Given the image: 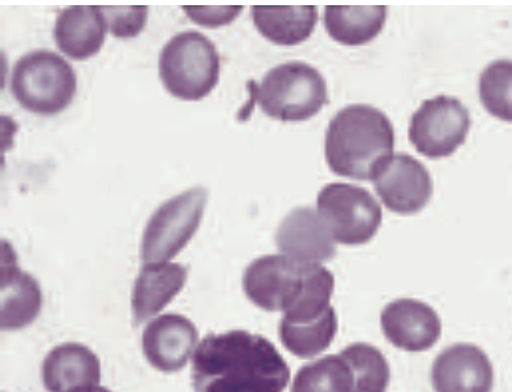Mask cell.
Here are the masks:
<instances>
[{
    "label": "cell",
    "mask_w": 512,
    "mask_h": 392,
    "mask_svg": "<svg viewBox=\"0 0 512 392\" xmlns=\"http://www.w3.org/2000/svg\"><path fill=\"white\" fill-rule=\"evenodd\" d=\"M290 368L275 345L244 330L207 335L192 357L195 392H284Z\"/></svg>",
    "instance_id": "6da1fadb"
},
{
    "label": "cell",
    "mask_w": 512,
    "mask_h": 392,
    "mask_svg": "<svg viewBox=\"0 0 512 392\" xmlns=\"http://www.w3.org/2000/svg\"><path fill=\"white\" fill-rule=\"evenodd\" d=\"M249 301L267 312H283L281 320L306 324L330 310L335 278L321 264H306L285 255L262 256L244 271Z\"/></svg>",
    "instance_id": "7a4b0ae2"
},
{
    "label": "cell",
    "mask_w": 512,
    "mask_h": 392,
    "mask_svg": "<svg viewBox=\"0 0 512 392\" xmlns=\"http://www.w3.org/2000/svg\"><path fill=\"white\" fill-rule=\"evenodd\" d=\"M395 132L390 119L369 105H350L332 118L325 156L332 173L369 181L375 166L392 155Z\"/></svg>",
    "instance_id": "3957f363"
},
{
    "label": "cell",
    "mask_w": 512,
    "mask_h": 392,
    "mask_svg": "<svg viewBox=\"0 0 512 392\" xmlns=\"http://www.w3.org/2000/svg\"><path fill=\"white\" fill-rule=\"evenodd\" d=\"M249 90L262 112L281 122L308 121L329 103L325 78L316 68L302 62L272 68Z\"/></svg>",
    "instance_id": "277c9868"
},
{
    "label": "cell",
    "mask_w": 512,
    "mask_h": 392,
    "mask_svg": "<svg viewBox=\"0 0 512 392\" xmlns=\"http://www.w3.org/2000/svg\"><path fill=\"white\" fill-rule=\"evenodd\" d=\"M159 75L166 91L174 98L204 99L219 83L218 50L201 32H179L161 50Z\"/></svg>",
    "instance_id": "5b68a950"
},
{
    "label": "cell",
    "mask_w": 512,
    "mask_h": 392,
    "mask_svg": "<svg viewBox=\"0 0 512 392\" xmlns=\"http://www.w3.org/2000/svg\"><path fill=\"white\" fill-rule=\"evenodd\" d=\"M11 92L23 109L55 115L67 109L77 92V76L66 59L49 50H35L18 59Z\"/></svg>",
    "instance_id": "8992f818"
},
{
    "label": "cell",
    "mask_w": 512,
    "mask_h": 392,
    "mask_svg": "<svg viewBox=\"0 0 512 392\" xmlns=\"http://www.w3.org/2000/svg\"><path fill=\"white\" fill-rule=\"evenodd\" d=\"M206 204V189L195 187L159 206L142 234L141 261L160 264L178 256L200 228Z\"/></svg>",
    "instance_id": "52a82bcc"
},
{
    "label": "cell",
    "mask_w": 512,
    "mask_h": 392,
    "mask_svg": "<svg viewBox=\"0 0 512 392\" xmlns=\"http://www.w3.org/2000/svg\"><path fill=\"white\" fill-rule=\"evenodd\" d=\"M318 214L336 243L359 246L375 237L382 223L380 204L362 187L331 183L317 198Z\"/></svg>",
    "instance_id": "ba28073f"
},
{
    "label": "cell",
    "mask_w": 512,
    "mask_h": 392,
    "mask_svg": "<svg viewBox=\"0 0 512 392\" xmlns=\"http://www.w3.org/2000/svg\"><path fill=\"white\" fill-rule=\"evenodd\" d=\"M470 126V114L461 101L437 96L424 101L413 114L409 140L427 158H447L467 140Z\"/></svg>",
    "instance_id": "9c48e42d"
},
{
    "label": "cell",
    "mask_w": 512,
    "mask_h": 392,
    "mask_svg": "<svg viewBox=\"0 0 512 392\" xmlns=\"http://www.w3.org/2000/svg\"><path fill=\"white\" fill-rule=\"evenodd\" d=\"M369 179L387 209L396 214H417L432 197V178L426 166L404 152L381 160Z\"/></svg>",
    "instance_id": "30bf717a"
},
{
    "label": "cell",
    "mask_w": 512,
    "mask_h": 392,
    "mask_svg": "<svg viewBox=\"0 0 512 392\" xmlns=\"http://www.w3.org/2000/svg\"><path fill=\"white\" fill-rule=\"evenodd\" d=\"M381 327L389 343L412 353L435 347L442 332L438 313L427 303L410 298L387 304L381 313Z\"/></svg>",
    "instance_id": "8fae6325"
},
{
    "label": "cell",
    "mask_w": 512,
    "mask_h": 392,
    "mask_svg": "<svg viewBox=\"0 0 512 392\" xmlns=\"http://www.w3.org/2000/svg\"><path fill=\"white\" fill-rule=\"evenodd\" d=\"M435 392H492L491 359L477 345L459 343L437 355L432 366Z\"/></svg>",
    "instance_id": "7c38bea8"
},
{
    "label": "cell",
    "mask_w": 512,
    "mask_h": 392,
    "mask_svg": "<svg viewBox=\"0 0 512 392\" xmlns=\"http://www.w3.org/2000/svg\"><path fill=\"white\" fill-rule=\"evenodd\" d=\"M197 327L182 315H163L152 320L142 334V350L147 362L164 373H174L186 367L195 353Z\"/></svg>",
    "instance_id": "4fadbf2b"
},
{
    "label": "cell",
    "mask_w": 512,
    "mask_h": 392,
    "mask_svg": "<svg viewBox=\"0 0 512 392\" xmlns=\"http://www.w3.org/2000/svg\"><path fill=\"white\" fill-rule=\"evenodd\" d=\"M283 255L306 264H321L336 255L334 237L318 211L299 207L285 216L275 235Z\"/></svg>",
    "instance_id": "5bb4252c"
},
{
    "label": "cell",
    "mask_w": 512,
    "mask_h": 392,
    "mask_svg": "<svg viewBox=\"0 0 512 392\" xmlns=\"http://www.w3.org/2000/svg\"><path fill=\"white\" fill-rule=\"evenodd\" d=\"M43 307L38 281L17 266L15 251L7 242L2 251V329L17 331L30 326Z\"/></svg>",
    "instance_id": "9a60e30c"
},
{
    "label": "cell",
    "mask_w": 512,
    "mask_h": 392,
    "mask_svg": "<svg viewBox=\"0 0 512 392\" xmlns=\"http://www.w3.org/2000/svg\"><path fill=\"white\" fill-rule=\"evenodd\" d=\"M108 21L103 7L72 6L59 12L54 25L58 49L75 61L94 57L103 48Z\"/></svg>",
    "instance_id": "2e32d148"
},
{
    "label": "cell",
    "mask_w": 512,
    "mask_h": 392,
    "mask_svg": "<svg viewBox=\"0 0 512 392\" xmlns=\"http://www.w3.org/2000/svg\"><path fill=\"white\" fill-rule=\"evenodd\" d=\"M100 381V359L85 345H58L44 359L43 384L48 392H72Z\"/></svg>",
    "instance_id": "e0dca14e"
},
{
    "label": "cell",
    "mask_w": 512,
    "mask_h": 392,
    "mask_svg": "<svg viewBox=\"0 0 512 392\" xmlns=\"http://www.w3.org/2000/svg\"><path fill=\"white\" fill-rule=\"evenodd\" d=\"M188 271L181 264H146L138 274L132 293V311L136 324L158 315L187 283Z\"/></svg>",
    "instance_id": "ac0fdd59"
},
{
    "label": "cell",
    "mask_w": 512,
    "mask_h": 392,
    "mask_svg": "<svg viewBox=\"0 0 512 392\" xmlns=\"http://www.w3.org/2000/svg\"><path fill=\"white\" fill-rule=\"evenodd\" d=\"M256 29L271 43L285 46L306 41L315 30L318 20L315 6L252 7Z\"/></svg>",
    "instance_id": "d6986e66"
},
{
    "label": "cell",
    "mask_w": 512,
    "mask_h": 392,
    "mask_svg": "<svg viewBox=\"0 0 512 392\" xmlns=\"http://www.w3.org/2000/svg\"><path fill=\"white\" fill-rule=\"evenodd\" d=\"M387 7L329 6L325 8L326 31L343 45L369 43L384 29Z\"/></svg>",
    "instance_id": "ffe728a7"
},
{
    "label": "cell",
    "mask_w": 512,
    "mask_h": 392,
    "mask_svg": "<svg viewBox=\"0 0 512 392\" xmlns=\"http://www.w3.org/2000/svg\"><path fill=\"white\" fill-rule=\"evenodd\" d=\"M338 316L331 307L324 316L306 324H289L283 320L279 325L281 343L295 357L308 359L317 357L331 347L338 332Z\"/></svg>",
    "instance_id": "44dd1931"
},
{
    "label": "cell",
    "mask_w": 512,
    "mask_h": 392,
    "mask_svg": "<svg viewBox=\"0 0 512 392\" xmlns=\"http://www.w3.org/2000/svg\"><path fill=\"white\" fill-rule=\"evenodd\" d=\"M352 368L340 354H330L303 366L294 377L292 392H353Z\"/></svg>",
    "instance_id": "7402d4cb"
},
{
    "label": "cell",
    "mask_w": 512,
    "mask_h": 392,
    "mask_svg": "<svg viewBox=\"0 0 512 392\" xmlns=\"http://www.w3.org/2000/svg\"><path fill=\"white\" fill-rule=\"evenodd\" d=\"M354 376L353 392H386L390 366L384 354L373 345L354 343L341 350Z\"/></svg>",
    "instance_id": "603a6c76"
},
{
    "label": "cell",
    "mask_w": 512,
    "mask_h": 392,
    "mask_svg": "<svg viewBox=\"0 0 512 392\" xmlns=\"http://www.w3.org/2000/svg\"><path fill=\"white\" fill-rule=\"evenodd\" d=\"M479 96L487 112L512 122V61L493 62L479 78Z\"/></svg>",
    "instance_id": "cb8c5ba5"
},
{
    "label": "cell",
    "mask_w": 512,
    "mask_h": 392,
    "mask_svg": "<svg viewBox=\"0 0 512 392\" xmlns=\"http://www.w3.org/2000/svg\"><path fill=\"white\" fill-rule=\"evenodd\" d=\"M108 27L115 38H135L146 26L147 7L124 6L103 7Z\"/></svg>",
    "instance_id": "d4e9b609"
},
{
    "label": "cell",
    "mask_w": 512,
    "mask_h": 392,
    "mask_svg": "<svg viewBox=\"0 0 512 392\" xmlns=\"http://www.w3.org/2000/svg\"><path fill=\"white\" fill-rule=\"evenodd\" d=\"M242 7H183V11L200 26L221 27L233 22L242 12Z\"/></svg>",
    "instance_id": "484cf974"
},
{
    "label": "cell",
    "mask_w": 512,
    "mask_h": 392,
    "mask_svg": "<svg viewBox=\"0 0 512 392\" xmlns=\"http://www.w3.org/2000/svg\"><path fill=\"white\" fill-rule=\"evenodd\" d=\"M72 392H112V391L106 389V387H103L100 385H95V386L81 387V389H77Z\"/></svg>",
    "instance_id": "4316f807"
}]
</instances>
